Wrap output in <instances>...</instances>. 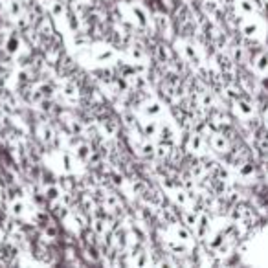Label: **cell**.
<instances>
[]
</instances>
